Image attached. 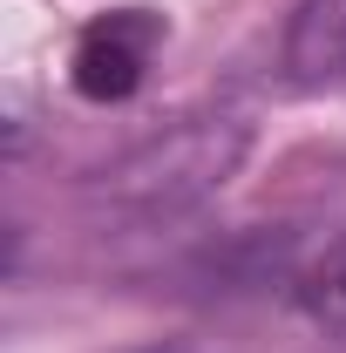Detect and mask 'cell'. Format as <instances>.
Here are the masks:
<instances>
[{"instance_id": "cell-2", "label": "cell", "mask_w": 346, "mask_h": 353, "mask_svg": "<svg viewBox=\"0 0 346 353\" xmlns=\"http://www.w3.org/2000/svg\"><path fill=\"white\" fill-rule=\"evenodd\" d=\"M156 41H163V21L143 14V7L95 21L82 34V48H75V88H82L88 102H123V95H136L143 61H150Z\"/></svg>"}, {"instance_id": "cell-4", "label": "cell", "mask_w": 346, "mask_h": 353, "mask_svg": "<svg viewBox=\"0 0 346 353\" xmlns=\"http://www.w3.org/2000/svg\"><path fill=\"white\" fill-rule=\"evenodd\" d=\"M299 299L319 312L326 326H346V238H333V245L299 272Z\"/></svg>"}, {"instance_id": "cell-3", "label": "cell", "mask_w": 346, "mask_h": 353, "mask_svg": "<svg viewBox=\"0 0 346 353\" xmlns=\"http://www.w3.org/2000/svg\"><path fill=\"white\" fill-rule=\"evenodd\" d=\"M285 68L305 88L346 82V0H305L299 7L292 41H285Z\"/></svg>"}, {"instance_id": "cell-1", "label": "cell", "mask_w": 346, "mask_h": 353, "mask_svg": "<svg viewBox=\"0 0 346 353\" xmlns=\"http://www.w3.org/2000/svg\"><path fill=\"white\" fill-rule=\"evenodd\" d=\"M245 143H252L245 123H217V116L176 123V130L150 136L143 150H130L123 163H109L95 183V204H109L116 218H176L238 176Z\"/></svg>"}]
</instances>
